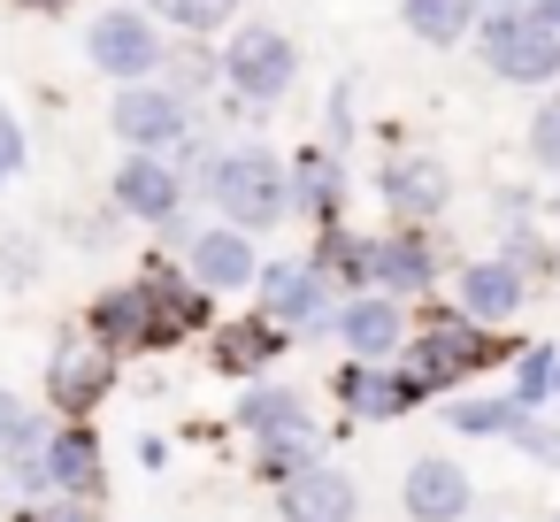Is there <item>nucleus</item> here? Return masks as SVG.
Instances as JSON below:
<instances>
[{
  "label": "nucleus",
  "mask_w": 560,
  "mask_h": 522,
  "mask_svg": "<svg viewBox=\"0 0 560 522\" xmlns=\"http://www.w3.org/2000/svg\"><path fill=\"white\" fill-rule=\"evenodd\" d=\"M208 200L223 208L231 231L261 239L269 223L292 216V170H284L269 147H231V154L215 162V177H208Z\"/></svg>",
  "instance_id": "nucleus-1"
},
{
  "label": "nucleus",
  "mask_w": 560,
  "mask_h": 522,
  "mask_svg": "<svg viewBox=\"0 0 560 522\" xmlns=\"http://www.w3.org/2000/svg\"><path fill=\"white\" fill-rule=\"evenodd\" d=\"M499 353H506L499 330H483V323H468V315H430V330L407 346V369H399V376L415 384V399H430V392H445V384L491 369Z\"/></svg>",
  "instance_id": "nucleus-2"
},
{
  "label": "nucleus",
  "mask_w": 560,
  "mask_h": 522,
  "mask_svg": "<svg viewBox=\"0 0 560 522\" xmlns=\"http://www.w3.org/2000/svg\"><path fill=\"white\" fill-rule=\"evenodd\" d=\"M476 55H483L491 78H506V85H552V78H560V32L529 24L522 9H491L483 32H476Z\"/></svg>",
  "instance_id": "nucleus-3"
},
{
  "label": "nucleus",
  "mask_w": 560,
  "mask_h": 522,
  "mask_svg": "<svg viewBox=\"0 0 560 522\" xmlns=\"http://www.w3.org/2000/svg\"><path fill=\"white\" fill-rule=\"evenodd\" d=\"M292 78H300V55H292V39L284 32H269V24H238L231 32V47H223V85L238 93V101H284L292 93Z\"/></svg>",
  "instance_id": "nucleus-4"
},
{
  "label": "nucleus",
  "mask_w": 560,
  "mask_h": 522,
  "mask_svg": "<svg viewBox=\"0 0 560 522\" xmlns=\"http://www.w3.org/2000/svg\"><path fill=\"white\" fill-rule=\"evenodd\" d=\"M85 55H93L101 78H116V85H147V78L162 70V32H154V16H139V9H108V16H93Z\"/></svg>",
  "instance_id": "nucleus-5"
},
{
  "label": "nucleus",
  "mask_w": 560,
  "mask_h": 522,
  "mask_svg": "<svg viewBox=\"0 0 560 522\" xmlns=\"http://www.w3.org/2000/svg\"><path fill=\"white\" fill-rule=\"evenodd\" d=\"M108 124H116V139L124 147H139V154H162V147H185L200 124H192V101L185 93H170V85H124L116 93V108H108Z\"/></svg>",
  "instance_id": "nucleus-6"
},
{
  "label": "nucleus",
  "mask_w": 560,
  "mask_h": 522,
  "mask_svg": "<svg viewBox=\"0 0 560 522\" xmlns=\"http://www.w3.org/2000/svg\"><path fill=\"white\" fill-rule=\"evenodd\" d=\"M338 308V285L300 254V262H269L261 269V315L277 323V330H315L323 315Z\"/></svg>",
  "instance_id": "nucleus-7"
},
{
  "label": "nucleus",
  "mask_w": 560,
  "mask_h": 522,
  "mask_svg": "<svg viewBox=\"0 0 560 522\" xmlns=\"http://www.w3.org/2000/svg\"><path fill=\"white\" fill-rule=\"evenodd\" d=\"M39 476H47L55 499H85V507H93V499L108 491V453H101V438H93L85 422H55Z\"/></svg>",
  "instance_id": "nucleus-8"
},
{
  "label": "nucleus",
  "mask_w": 560,
  "mask_h": 522,
  "mask_svg": "<svg viewBox=\"0 0 560 522\" xmlns=\"http://www.w3.org/2000/svg\"><path fill=\"white\" fill-rule=\"evenodd\" d=\"M185 262H192V285H200V292H246V285H261V254H254V239L231 231V223L192 231Z\"/></svg>",
  "instance_id": "nucleus-9"
},
{
  "label": "nucleus",
  "mask_w": 560,
  "mask_h": 522,
  "mask_svg": "<svg viewBox=\"0 0 560 522\" xmlns=\"http://www.w3.org/2000/svg\"><path fill=\"white\" fill-rule=\"evenodd\" d=\"M399 507H407L415 522H468V507H476V484H468V468H460V461H445V453H422V461L407 468V491H399Z\"/></svg>",
  "instance_id": "nucleus-10"
},
{
  "label": "nucleus",
  "mask_w": 560,
  "mask_h": 522,
  "mask_svg": "<svg viewBox=\"0 0 560 522\" xmlns=\"http://www.w3.org/2000/svg\"><path fill=\"white\" fill-rule=\"evenodd\" d=\"M277 514H284V522H353V514H361V484H353L346 468L315 461V468H300L292 484H277Z\"/></svg>",
  "instance_id": "nucleus-11"
},
{
  "label": "nucleus",
  "mask_w": 560,
  "mask_h": 522,
  "mask_svg": "<svg viewBox=\"0 0 560 522\" xmlns=\"http://www.w3.org/2000/svg\"><path fill=\"white\" fill-rule=\"evenodd\" d=\"M116 384V353L108 346H55V369H47V392L70 422H85V407H101Z\"/></svg>",
  "instance_id": "nucleus-12"
},
{
  "label": "nucleus",
  "mask_w": 560,
  "mask_h": 522,
  "mask_svg": "<svg viewBox=\"0 0 560 522\" xmlns=\"http://www.w3.org/2000/svg\"><path fill=\"white\" fill-rule=\"evenodd\" d=\"M116 208L124 216H139V223H177V208H185V185H177V170L162 162V154H131L124 170H116Z\"/></svg>",
  "instance_id": "nucleus-13"
},
{
  "label": "nucleus",
  "mask_w": 560,
  "mask_h": 522,
  "mask_svg": "<svg viewBox=\"0 0 560 522\" xmlns=\"http://www.w3.org/2000/svg\"><path fill=\"white\" fill-rule=\"evenodd\" d=\"M330 323H338V338L353 346V361H384V353H399V338H407V315H399L392 292H361V300H346Z\"/></svg>",
  "instance_id": "nucleus-14"
},
{
  "label": "nucleus",
  "mask_w": 560,
  "mask_h": 522,
  "mask_svg": "<svg viewBox=\"0 0 560 522\" xmlns=\"http://www.w3.org/2000/svg\"><path fill=\"white\" fill-rule=\"evenodd\" d=\"M522 300H529V277H522L514 262H468V269H460V315H468V323L499 330Z\"/></svg>",
  "instance_id": "nucleus-15"
},
{
  "label": "nucleus",
  "mask_w": 560,
  "mask_h": 522,
  "mask_svg": "<svg viewBox=\"0 0 560 522\" xmlns=\"http://www.w3.org/2000/svg\"><path fill=\"white\" fill-rule=\"evenodd\" d=\"M238 430H246L254 445H284V438H307L315 415H307V399H300L292 384H254V392L238 399Z\"/></svg>",
  "instance_id": "nucleus-16"
},
{
  "label": "nucleus",
  "mask_w": 560,
  "mask_h": 522,
  "mask_svg": "<svg viewBox=\"0 0 560 522\" xmlns=\"http://www.w3.org/2000/svg\"><path fill=\"white\" fill-rule=\"evenodd\" d=\"M384 200H392V216L430 223L445 208V170L430 154H399V162H384Z\"/></svg>",
  "instance_id": "nucleus-17"
},
{
  "label": "nucleus",
  "mask_w": 560,
  "mask_h": 522,
  "mask_svg": "<svg viewBox=\"0 0 560 522\" xmlns=\"http://www.w3.org/2000/svg\"><path fill=\"white\" fill-rule=\"evenodd\" d=\"M307 262L346 292V300H361V292H376V239H353V231H323L315 246H307Z\"/></svg>",
  "instance_id": "nucleus-18"
},
{
  "label": "nucleus",
  "mask_w": 560,
  "mask_h": 522,
  "mask_svg": "<svg viewBox=\"0 0 560 522\" xmlns=\"http://www.w3.org/2000/svg\"><path fill=\"white\" fill-rule=\"evenodd\" d=\"M438 285V246L399 231V239H376V292L407 300V292H430Z\"/></svg>",
  "instance_id": "nucleus-19"
},
{
  "label": "nucleus",
  "mask_w": 560,
  "mask_h": 522,
  "mask_svg": "<svg viewBox=\"0 0 560 522\" xmlns=\"http://www.w3.org/2000/svg\"><path fill=\"white\" fill-rule=\"evenodd\" d=\"M292 208H307L323 231L338 223V208H346V170H338L330 147H307V154L292 162Z\"/></svg>",
  "instance_id": "nucleus-20"
},
{
  "label": "nucleus",
  "mask_w": 560,
  "mask_h": 522,
  "mask_svg": "<svg viewBox=\"0 0 560 522\" xmlns=\"http://www.w3.org/2000/svg\"><path fill=\"white\" fill-rule=\"evenodd\" d=\"M338 392H346V407H353V415H369V422H384V415H407V407H415V384H407L399 369H376V361H353V369L338 376Z\"/></svg>",
  "instance_id": "nucleus-21"
},
{
  "label": "nucleus",
  "mask_w": 560,
  "mask_h": 522,
  "mask_svg": "<svg viewBox=\"0 0 560 522\" xmlns=\"http://www.w3.org/2000/svg\"><path fill=\"white\" fill-rule=\"evenodd\" d=\"M277 346H284V330H277L269 315H254V323H223V330H215V369H223V376H246V369L277 361Z\"/></svg>",
  "instance_id": "nucleus-22"
},
{
  "label": "nucleus",
  "mask_w": 560,
  "mask_h": 522,
  "mask_svg": "<svg viewBox=\"0 0 560 522\" xmlns=\"http://www.w3.org/2000/svg\"><path fill=\"white\" fill-rule=\"evenodd\" d=\"M445 422H453L460 438H506V445H514V438H522V422H529V407H514L506 392H499V399H453V407H445Z\"/></svg>",
  "instance_id": "nucleus-23"
},
{
  "label": "nucleus",
  "mask_w": 560,
  "mask_h": 522,
  "mask_svg": "<svg viewBox=\"0 0 560 522\" xmlns=\"http://www.w3.org/2000/svg\"><path fill=\"white\" fill-rule=\"evenodd\" d=\"M399 24L430 47H453L468 24H476V0H399Z\"/></svg>",
  "instance_id": "nucleus-24"
},
{
  "label": "nucleus",
  "mask_w": 560,
  "mask_h": 522,
  "mask_svg": "<svg viewBox=\"0 0 560 522\" xmlns=\"http://www.w3.org/2000/svg\"><path fill=\"white\" fill-rule=\"evenodd\" d=\"M552 384H560V353H552V346H529V353H522V369H514V392H506V399L537 415V407L552 399Z\"/></svg>",
  "instance_id": "nucleus-25"
},
{
  "label": "nucleus",
  "mask_w": 560,
  "mask_h": 522,
  "mask_svg": "<svg viewBox=\"0 0 560 522\" xmlns=\"http://www.w3.org/2000/svg\"><path fill=\"white\" fill-rule=\"evenodd\" d=\"M323 461V430H307V438H284V445H261V476L269 484H292L300 468H315Z\"/></svg>",
  "instance_id": "nucleus-26"
},
{
  "label": "nucleus",
  "mask_w": 560,
  "mask_h": 522,
  "mask_svg": "<svg viewBox=\"0 0 560 522\" xmlns=\"http://www.w3.org/2000/svg\"><path fill=\"white\" fill-rule=\"evenodd\" d=\"M231 9L238 0H154V16L177 32H215V24H231Z\"/></svg>",
  "instance_id": "nucleus-27"
},
{
  "label": "nucleus",
  "mask_w": 560,
  "mask_h": 522,
  "mask_svg": "<svg viewBox=\"0 0 560 522\" xmlns=\"http://www.w3.org/2000/svg\"><path fill=\"white\" fill-rule=\"evenodd\" d=\"M529 154L560 177V93H552V101H537V116H529Z\"/></svg>",
  "instance_id": "nucleus-28"
},
{
  "label": "nucleus",
  "mask_w": 560,
  "mask_h": 522,
  "mask_svg": "<svg viewBox=\"0 0 560 522\" xmlns=\"http://www.w3.org/2000/svg\"><path fill=\"white\" fill-rule=\"evenodd\" d=\"M16 170H24V124H16L9 108H0V185H9Z\"/></svg>",
  "instance_id": "nucleus-29"
},
{
  "label": "nucleus",
  "mask_w": 560,
  "mask_h": 522,
  "mask_svg": "<svg viewBox=\"0 0 560 522\" xmlns=\"http://www.w3.org/2000/svg\"><path fill=\"white\" fill-rule=\"evenodd\" d=\"M514 445H522V453H529V461H552V468H560V430H545V422H537V415H529V422H522V438H514Z\"/></svg>",
  "instance_id": "nucleus-30"
},
{
  "label": "nucleus",
  "mask_w": 560,
  "mask_h": 522,
  "mask_svg": "<svg viewBox=\"0 0 560 522\" xmlns=\"http://www.w3.org/2000/svg\"><path fill=\"white\" fill-rule=\"evenodd\" d=\"M24 522H101V507H85V499H47V507H32Z\"/></svg>",
  "instance_id": "nucleus-31"
},
{
  "label": "nucleus",
  "mask_w": 560,
  "mask_h": 522,
  "mask_svg": "<svg viewBox=\"0 0 560 522\" xmlns=\"http://www.w3.org/2000/svg\"><path fill=\"white\" fill-rule=\"evenodd\" d=\"M499 262H514V269H522V277H529V269H545V262H552V254H545V246H537V239H529V231H514V239H506V254H499Z\"/></svg>",
  "instance_id": "nucleus-32"
},
{
  "label": "nucleus",
  "mask_w": 560,
  "mask_h": 522,
  "mask_svg": "<svg viewBox=\"0 0 560 522\" xmlns=\"http://www.w3.org/2000/svg\"><path fill=\"white\" fill-rule=\"evenodd\" d=\"M346 139H353V85L330 93V147H346Z\"/></svg>",
  "instance_id": "nucleus-33"
},
{
  "label": "nucleus",
  "mask_w": 560,
  "mask_h": 522,
  "mask_svg": "<svg viewBox=\"0 0 560 522\" xmlns=\"http://www.w3.org/2000/svg\"><path fill=\"white\" fill-rule=\"evenodd\" d=\"M16 422H24V399H16V392H0V453H9V438H16Z\"/></svg>",
  "instance_id": "nucleus-34"
},
{
  "label": "nucleus",
  "mask_w": 560,
  "mask_h": 522,
  "mask_svg": "<svg viewBox=\"0 0 560 522\" xmlns=\"http://www.w3.org/2000/svg\"><path fill=\"white\" fill-rule=\"evenodd\" d=\"M522 16L545 24V32H560V0H522Z\"/></svg>",
  "instance_id": "nucleus-35"
},
{
  "label": "nucleus",
  "mask_w": 560,
  "mask_h": 522,
  "mask_svg": "<svg viewBox=\"0 0 560 522\" xmlns=\"http://www.w3.org/2000/svg\"><path fill=\"white\" fill-rule=\"evenodd\" d=\"M24 9H39V16H62V9H70V0H24Z\"/></svg>",
  "instance_id": "nucleus-36"
},
{
  "label": "nucleus",
  "mask_w": 560,
  "mask_h": 522,
  "mask_svg": "<svg viewBox=\"0 0 560 522\" xmlns=\"http://www.w3.org/2000/svg\"><path fill=\"white\" fill-rule=\"evenodd\" d=\"M552 216H560V185H552Z\"/></svg>",
  "instance_id": "nucleus-37"
},
{
  "label": "nucleus",
  "mask_w": 560,
  "mask_h": 522,
  "mask_svg": "<svg viewBox=\"0 0 560 522\" xmlns=\"http://www.w3.org/2000/svg\"><path fill=\"white\" fill-rule=\"evenodd\" d=\"M499 9H522V0H499Z\"/></svg>",
  "instance_id": "nucleus-38"
},
{
  "label": "nucleus",
  "mask_w": 560,
  "mask_h": 522,
  "mask_svg": "<svg viewBox=\"0 0 560 522\" xmlns=\"http://www.w3.org/2000/svg\"><path fill=\"white\" fill-rule=\"evenodd\" d=\"M552 399H560V384H552Z\"/></svg>",
  "instance_id": "nucleus-39"
},
{
  "label": "nucleus",
  "mask_w": 560,
  "mask_h": 522,
  "mask_svg": "<svg viewBox=\"0 0 560 522\" xmlns=\"http://www.w3.org/2000/svg\"><path fill=\"white\" fill-rule=\"evenodd\" d=\"M552 522H560V514H552Z\"/></svg>",
  "instance_id": "nucleus-40"
}]
</instances>
